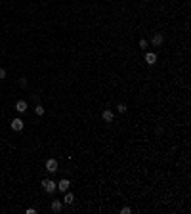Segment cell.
<instances>
[{"label": "cell", "mask_w": 191, "mask_h": 214, "mask_svg": "<svg viewBox=\"0 0 191 214\" xmlns=\"http://www.w3.org/2000/svg\"><path fill=\"white\" fill-rule=\"evenodd\" d=\"M42 187H44L46 193H54V191L58 189V182H54V180H42Z\"/></svg>", "instance_id": "cell-1"}, {"label": "cell", "mask_w": 191, "mask_h": 214, "mask_svg": "<svg viewBox=\"0 0 191 214\" xmlns=\"http://www.w3.org/2000/svg\"><path fill=\"white\" fill-rule=\"evenodd\" d=\"M151 44L153 46H162V44H164V34H162V33H155L151 37Z\"/></svg>", "instance_id": "cell-2"}, {"label": "cell", "mask_w": 191, "mask_h": 214, "mask_svg": "<svg viewBox=\"0 0 191 214\" xmlns=\"http://www.w3.org/2000/svg\"><path fill=\"white\" fill-rule=\"evenodd\" d=\"M46 170H48L50 174L58 172V161H55V159H48V161H46Z\"/></svg>", "instance_id": "cell-3"}, {"label": "cell", "mask_w": 191, "mask_h": 214, "mask_svg": "<svg viewBox=\"0 0 191 214\" xmlns=\"http://www.w3.org/2000/svg\"><path fill=\"white\" fill-rule=\"evenodd\" d=\"M23 120L21 119H12V130H16V132H21L23 130Z\"/></svg>", "instance_id": "cell-4"}, {"label": "cell", "mask_w": 191, "mask_h": 214, "mask_svg": "<svg viewBox=\"0 0 191 214\" xmlns=\"http://www.w3.org/2000/svg\"><path fill=\"white\" fill-rule=\"evenodd\" d=\"M145 61H147V65H155V63H157V54H155V52H147L145 54Z\"/></svg>", "instance_id": "cell-5"}, {"label": "cell", "mask_w": 191, "mask_h": 214, "mask_svg": "<svg viewBox=\"0 0 191 214\" xmlns=\"http://www.w3.org/2000/svg\"><path fill=\"white\" fill-rule=\"evenodd\" d=\"M101 119L105 120V123H113V120H115V115H113V111H109V109H105V111L101 113Z\"/></svg>", "instance_id": "cell-6"}, {"label": "cell", "mask_w": 191, "mask_h": 214, "mask_svg": "<svg viewBox=\"0 0 191 214\" xmlns=\"http://www.w3.org/2000/svg\"><path fill=\"white\" fill-rule=\"evenodd\" d=\"M50 209H52V212H61V209H63V203H61V201H58V199H54V201H52V205H50Z\"/></svg>", "instance_id": "cell-7"}, {"label": "cell", "mask_w": 191, "mask_h": 214, "mask_svg": "<svg viewBox=\"0 0 191 214\" xmlns=\"http://www.w3.org/2000/svg\"><path fill=\"white\" fill-rule=\"evenodd\" d=\"M16 111L17 113H25L27 111V102H25V99H19V102L16 103Z\"/></svg>", "instance_id": "cell-8"}, {"label": "cell", "mask_w": 191, "mask_h": 214, "mask_svg": "<svg viewBox=\"0 0 191 214\" xmlns=\"http://www.w3.org/2000/svg\"><path fill=\"white\" fill-rule=\"evenodd\" d=\"M69 185H71V182L63 178V180H59V182H58V189H59V191H67V189H69Z\"/></svg>", "instance_id": "cell-9"}, {"label": "cell", "mask_w": 191, "mask_h": 214, "mask_svg": "<svg viewBox=\"0 0 191 214\" xmlns=\"http://www.w3.org/2000/svg\"><path fill=\"white\" fill-rule=\"evenodd\" d=\"M75 201V195L73 193H65V197H63V205H73Z\"/></svg>", "instance_id": "cell-10"}, {"label": "cell", "mask_w": 191, "mask_h": 214, "mask_svg": "<svg viewBox=\"0 0 191 214\" xmlns=\"http://www.w3.org/2000/svg\"><path fill=\"white\" fill-rule=\"evenodd\" d=\"M34 113H37V115H44V107H42V103H37V107H34Z\"/></svg>", "instance_id": "cell-11"}, {"label": "cell", "mask_w": 191, "mask_h": 214, "mask_svg": "<svg viewBox=\"0 0 191 214\" xmlns=\"http://www.w3.org/2000/svg\"><path fill=\"white\" fill-rule=\"evenodd\" d=\"M117 111L118 113H126V111H128V107H126V103H118L117 105Z\"/></svg>", "instance_id": "cell-12"}, {"label": "cell", "mask_w": 191, "mask_h": 214, "mask_svg": "<svg viewBox=\"0 0 191 214\" xmlns=\"http://www.w3.org/2000/svg\"><path fill=\"white\" fill-rule=\"evenodd\" d=\"M27 84H29V80H27L25 77H23V78H19V86H21V88H27Z\"/></svg>", "instance_id": "cell-13"}, {"label": "cell", "mask_w": 191, "mask_h": 214, "mask_svg": "<svg viewBox=\"0 0 191 214\" xmlns=\"http://www.w3.org/2000/svg\"><path fill=\"white\" fill-rule=\"evenodd\" d=\"M140 48H141V50H147V40H145V38L140 40Z\"/></svg>", "instance_id": "cell-14"}, {"label": "cell", "mask_w": 191, "mask_h": 214, "mask_svg": "<svg viewBox=\"0 0 191 214\" xmlns=\"http://www.w3.org/2000/svg\"><path fill=\"white\" fill-rule=\"evenodd\" d=\"M130 206H124V209H121V214H130Z\"/></svg>", "instance_id": "cell-15"}, {"label": "cell", "mask_w": 191, "mask_h": 214, "mask_svg": "<svg viewBox=\"0 0 191 214\" xmlns=\"http://www.w3.org/2000/svg\"><path fill=\"white\" fill-rule=\"evenodd\" d=\"M2 78H6V69L0 67V80H2Z\"/></svg>", "instance_id": "cell-16"}]
</instances>
